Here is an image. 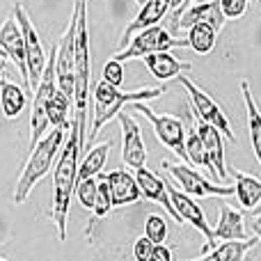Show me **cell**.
<instances>
[{
	"label": "cell",
	"instance_id": "cell-36",
	"mask_svg": "<svg viewBox=\"0 0 261 261\" xmlns=\"http://www.w3.org/2000/svg\"><path fill=\"white\" fill-rule=\"evenodd\" d=\"M181 5H186V0H170V9H174V18H172V23H174V21H176V16H179Z\"/></svg>",
	"mask_w": 261,
	"mask_h": 261
},
{
	"label": "cell",
	"instance_id": "cell-41",
	"mask_svg": "<svg viewBox=\"0 0 261 261\" xmlns=\"http://www.w3.org/2000/svg\"><path fill=\"white\" fill-rule=\"evenodd\" d=\"M135 3H138V5H142V3H147V0H135Z\"/></svg>",
	"mask_w": 261,
	"mask_h": 261
},
{
	"label": "cell",
	"instance_id": "cell-7",
	"mask_svg": "<svg viewBox=\"0 0 261 261\" xmlns=\"http://www.w3.org/2000/svg\"><path fill=\"white\" fill-rule=\"evenodd\" d=\"M14 18H16L18 28H21L23 35V44H25V64H28V87L35 90L41 81V73L46 69V53L41 48L39 35H37L35 25H32L30 16L25 14L23 5H16L14 7Z\"/></svg>",
	"mask_w": 261,
	"mask_h": 261
},
{
	"label": "cell",
	"instance_id": "cell-12",
	"mask_svg": "<svg viewBox=\"0 0 261 261\" xmlns=\"http://www.w3.org/2000/svg\"><path fill=\"white\" fill-rule=\"evenodd\" d=\"M119 124H122V161L126 163L130 170L144 167V163H147V147H144L140 124L128 113H124V110L119 113Z\"/></svg>",
	"mask_w": 261,
	"mask_h": 261
},
{
	"label": "cell",
	"instance_id": "cell-38",
	"mask_svg": "<svg viewBox=\"0 0 261 261\" xmlns=\"http://www.w3.org/2000/svg\"><path fill=\"white\" fill-rule=\"evenodd\" d=\"M257 216H261V204L257 208H252V218H257Z\"/></svg>",
	"mask_w": 261,
	"mask_h": 261
},
{
	"label": "cell",
	"instance_id": "cell-22",
	"mask_svg": "<svg viewBox=\"0 0 261 261\" xmlns=\"http://www.w3.org/2000/svg\"><path fill=\"white\" fill-rule=\"evenodd\" d=\"M231 176L236 179L234 195L239 197V204L245 211H252L261 204V181L252 174H245L241 170H231Z\"/></svg>",
	"mask_w": 261,
	"mask_h": 261
},
{
	"label": "cell",
	"instance_id": "cell-19",
	"mask_svg": "<svg viewBox=\"0 0 261 261\" xmlns=\"http://www.w3.org/2000/svg\"><path fill=\"white\" fill-rule=\"evenodd\" d=\"M216 239H222V241H245L250 239L248 231H245V225H243V213L236 211L234 206L229 204L220 202V218H218V225L213 229Z\"/></svg>",
	"mask_w": 261,
	"mask_h": 261
},
{
	"label": "cell",
	"instance_id": "cell-8",
	"mask_svg": "<svg viewBox=\"0 0 261 261\" xmlns=\"http://www.w3.org/2000/svg\"><path fill=\"white\" fill-rule=\"evenodd\" d=\"M163 167L174 176V181L184 188L186 195H190V197H208V195H213V197H229V195H234V186L213 184V181H208L204 174H199L197 170L184 165V163L163 161Z\"/></svg>",
	"mask_w": 261,
	"mask_h": 261
},
{
	"label": "cell",
	"instance_id": "cell-20",
	"mask_svg": "<svg viewBox=\"0 0 261 261\" xmlns=\"http://www.w3.org/2000/svg\"><path fill=\"white\" fill-rule=\"evenodd\" d=\"M144 64H147V69L151 71V76L156 78V81H170V78L181 76L184 71L190 69L188 62L176 60L170 50H161V53L147 55V58H144Z\"/></svg>",
	"mask_w": 261,
	"mask_h": 261
},
{
	"label": "cell",
	"instance_id": "cell-42",
	"mask_svg": "<svg viewBox=\"0 0 261 261\" xmlns=\"http://www.w3.org/2000/svg\"><path fill=\"white\" fill-rule=\"evenodd\" d=\"M0 261H7V259H3V257H0Z\"/></svg>",
	"mask_w": 261,
	"mask_h": 261
},
{
	"label": "cell",
	"instance_id": "cell-21",
	"mask_svg": "<svg viewBox=\"0 0 261 261\" xmlns=\"http://www.w3.org/2000/svg\"><path fill=\"white\" fill-rule=\"evenodd\" d=\"M257 243H259L257 236H250L245 241H222L211 252H206L202 259H195V261H245V254Z\"/></svg>",
	"mask_w": 261,
	"mask_h": 261
},
{
	"label": "cell",
	"instance_id": "cell-27",
	"mask_svg": "<svg viewBox=\"0 0 261 261\" xmlns=\"http://www.w3.org/2000/svg\"><path fill=\"white\" fill-rule=\"evenodd\" d=\"M216 35L211 25H204V23H195L188 28V46L199 55H206L213 50L216 46Z\"/></svg>",
	"mask_w": 261,
	"mask_h": 261
},
{
	"label": "cell",
	"instance_id": "cell-3",
	"mask_svg": "<svg viewBox=\"0 0 261 261\" xmlns=\"http://www.w3.org/2000/svg\"><path fill=\"white\" fill-rule=\"evenodd\" d=\"M67 128H53L50 133H46L39 142L32 147L28 163L23 167L21 176L16 181V190H14V204H23L30 197L32 188L48 174V170L53 167L55 158L60 156V149H62L64 140H67Z\"/></svg>",
	"mask_w": 261,
	"mask_h": 261
},
{
	"label": "cell",
	"instance_id": "cell-2",
	"mask_svg": "<svg viewBox=\"0 0 261 261\" xmlns=\"http://www.w3.org/2000/svg\"><path fill=\"white\" fill-rule=\"evenodd\" d=\"M163 94H165V87L163 85L161 87H142V90H135V92H122L119 87H113L106 81H99L94 85V117H92V128H90V135H87L85 144L94 142L99 130L113 117H117L124 106L158 99V96H163Z\"/></svg>",
	"mask_w": 261,
	"mask_h": 261
},
{
	"label": "cell",
	"instance_id": "cell-37",
	"mask_svg": "<svg viewBox=\"0 0 261 261\" xmlns=\"http://www.w3.org/2000/svg\"><path fill=\"white\" fill-rule=\"evenodd\" d=\"M252 231H254V236H257V239L261 241V216H257L252 220Z\"/></svg>",
	"mask_w": 261,
	"mask_h": 261
},
{
	"label": "cell",
	"instance_id": "cell-10",
	"mask_svg": "<svg viewBox=\"0 0 261 261\" xmlns=\"http://www.w3.org/2000/svg\"><path fill=\"white\" fill-rule=\"evenodd\" d=\"M73 60H76V9L71 14L69 30L62 35L58 48H55V78L58 90L73 99Z\"/></svg>",
	"mask_w": 261,
	"mask_h": 261
},
{
	"label": "cell",
	"instance_id": "cell-24",
	"mask_svg": "<svg viewBox=\"0 0 261 261\" xmlns=\"http://www.w3.org/2000/svg\"><path fill=\"white\" fill-rule=\"evenodd\" d=\"M0 103H3V113L7 119H14L25 110V92L12 81H0Z\"/></svg>",
	"mask_w": 261,
	"mask_h": 261
},
{
	"label": "cell",
	"instance_id": "cell-15",
	"mask_svg": "<svg viewBox=\"0 0 261 261\" xmlns=\"http://www.w3.org/2000/svg\"><path fill=\"white\" fill-rule=\"evenodd\" d=\"M195 130H197L199 140H202V144H204V151H206V156H208V163H211L213 170H216V176L218 179H227L229 172H227V165H225L222 133L216 126H211V124L202 122L199 117H197V124H195Z\"/></svg>",
	"mask_w": 261,
	"mask_h": 261
},
{
	"label": "cell",
	"instance_id": "cell-28",
	"mask_svg": "<svg viewBox=\"0 0 261 261\" xmlns=\"http://www.w3.org/2000/svg\"><path fill=\"white\" fill-rule=\"evenodd\" d=\"M186 158H188L193 165H202V167H206L211 174H216V170H213V165L208 163V156H206V151H204V144H202V140H199V135H197V130H195L193 124L186 128Z\"/></svg>",
	"mask_w": 261,
	"mask_h": 261
},
{
	"label": "cell",
	"instance_id": "cell-31",
	"mask_svg": "<svg viewBox=\"0 0 261 261\" xmlns=\"http://www.w3.org/2000/svg\"><path fill=\"white\" fill-rule=\"evenodd\" d=\"M110 208H113V197H110L108 184H106L103 174H101V179H99V190H96V199H94V206H92V211H94V218L99 220V218H106V216H108Z\"/></svg>",
	"mask_w": 261,
	"mask_h": 261
},
{
	"label": "cell",
	"instance_id": "cell-32",
	"mask_svg": "<svg viewBox=\"0 0 261 261\" xmlns=\"http://www.w3.org/2000/svg\"><path fill=\"white\" fill-rule=\"evenodd\" d=\"M103 81L108 83V85H113V87H122V83H124L122 62H117V60H108L106 67H103Z\"/></svg>",
	"mask_w": 261,
	"mask_h": 261
},
{
	"label": "cell",
	"instance_id": "cell-16",
	"mask_svg": "<svg viewBox=\"0 0 261 261\" xmlns=\"http://www.w3.org/2000/svg\"><path fill=\"white\" fill-rule=\"evenodd\" d=\"M195 23H204V25H211L213 30H220L222 23H225V16H222V9L218 0H204L202 5H193V7H186L184 14H179L172 25L176 30H184V28H190Z\"/></svg>",
	"mask_w": 261,
	"mask_h": 261
},
{
	"label": "cell",
	"instance_id": "cell-34",
	"mask_svg": "<svg viewBox=\"0 0 261 261\" xmlns=\"http://www.w3.org/2000/svg\"><path fill=\"white\" fill-rule=\"evenodd\" d=\"M153 250V243L147 239V236H142V239H138L133 243V259L135 261H147L149 254H151Z\"/></svg>",
	"mask_w": 261,
	"mask_h": 261
},
{
	"label": "cell",
	"instance_id": "cell-35",
	"mask_svg": "<svg viewBox=\"0 0 261 261\" xmlns=\"http://www.w3.org/2000/svg\"><path fill=\"white\" fill-rule=\"evenodd\" d=\"M147 261H174V257H172V250L167 245H153Z\"/></svg>",
	"mask_w": 261,
	"mask_h": 261
},
{
	"label": "cell",
	"instance_id": "cell-5",
	"mask_svg": "<svg viewBox=\"0 0 261 261\" xmlns=\"http://www.w3.org/2000/svg\"><path fill=\"white\" fill-rule=\"evenodd\" d=\"M188 39H179V37L170 35L165 28L151 25L147 30H140L130 37V41L115 55L113 60L117 62H126V60L135 58H147L151 53H161V50H172V48H186Z\"/></svg>",
	"mask_w": 261,
	"mask_h": 261
},
{
	"label": "cell",
	"instance_id": "cell-6",
	"mask_svg": "<svg viewBox=\"0 0 261 261\" xmlns=\"http://www.w3.org/2000/svg\"><path fill=\"white\" fill-rule=\"evenodd\" d=\"M130 108L149 119V124L153 126L156 138L161 140L170 151H174L179 158L188 161V158H186V124L181 122L179 117H174V115H156L144 101H140V103H130Z\"/></svg>",
	"mask_w": 261,
	"mask_h": 261
},
{
	"label": "cell",
	"instance_id": "cell-13",
	"mask_svg": "<svg viewBox=\"0 0 261 261\" xmlns=\"http://www.w3.org/2000/svg\"><path fill=\"white\" fill-rule=\"evenodd\" d=\"M133 176H135V181H138L140 193H142L144 199L158 202L167 213H170L172 218H174L176 222H184V220L179 218V213H176V208H174V204H172V199H170V193H167V181H165V179H161L156 172L147 170V167H138Z\"/></svg>",
	"mask_w": 261,
	"mask_h": 261
},
{
	"label": "cell",
	"instance_id": "cell-14",
	"mask_svg": "<svg viewBox=\"0 0 261 261\" xmlns=\"http://www.w3.org/2000/svg\"><path fill=\"white\" fill-rule=\"evenodd\" d=\"M0 48L5 50L9 60L14 62V67L21 71L23 81L28 83V64H25V44H23V35L18 28L16 18H7L0 25Z\"/></svg>",
	"mask_w": 261,
	"mask_h": 261
},
{
	"label": "cell",
	"instance_id": "cell-33",
	"mask_svg": "<svg viewBox=\"0 0 261 261\" xmlns=\"http://www.w3.org/2000/svg\"><path fill=\"white\" fill-rule=\"evenodd\" d=\"M222 9V16L225 18H241L248 12V3L250 0H218Z\"/></svg>",
	"mask_w": 261,
	"mask_h": 261
},
{
	"label": "cell",
	"instance_id": "cell-30",
	"mask_svg": "<svg viewBox=\"0 0 261 261\" xmlns=\"http://www.w3.org/2000/svg\"><path fill=\"white\" fill-rule=\"evenodd\" d=\"M144 236H147L153 245H163V243H165L167 225H165V220H163V216L153 213V216L147 218V222H144Z\"/></svg>",
	"mask_w": 261,
	"mask_h": 261
},
{
	"label": "cell",
	"instance_id": "cell-23",
	"mask_svg": "<svg viewBox=\"0 0 261 261\" xmlns=\"http://www.w3.org/2000/svg\"><path fill=\"white\" fill-rule=\"evenodd\" d=\"M241 94H243L245 108H248V130H250V142H252L254 156H257L259 165H261V113L259 106L254 101L252 92H250V83L241 81Z\"/></svg>",
	"mask_w": 261,
	"mask_h": 261
},
{
	"label": "cell",
	"instance_id": "cell-18",
	"mask_svg": "<svg viewBox=\"0 0 261 261\" xmlns=\"http://www.w3.org/2000/svg\"><path fill=\"white\" fill-rule=\"evenodd\" d=\"M167 12H170V0H147V3H142L138 16H135L133 21L126 25V30H124L122 44H119V46L124 48L135 32L147 30V28H151V25H158V21H161Z\"/></svg>",
	"mask_w": 261,
	"mask_h": 261
},
{
	"label": "cell",
	"instance_id": "cell-43",
	"mask_svg": "<svg viewBox=\"0 0 261 261\" xmlns=\"http://www.w3.org/2000/svg\"><path fill=\"white\" fill-rule=\"evenodd\" d=\"M186 3H190V0H186Z\"/></svg>",
	"mask_w": 261,
	"mask_h": 261
},
{
	"label": "cell",
	"instance_id": "cell-26",
	"mask_svg": "<svg viewBox=\"0 0 261 261\" xmlns=\"http://www.w3.org/2000/svg\"><path fill=\"white\" fill-rule=\"evenodd\" d=\"M110 147H113L110 142H103V144H96V147H92L90 151L85 153L83 163L78 165V179L76 181L90 179V176H99L101 170H103V165H106V161H108Z\"/></svg>",
	"mask_w": 261,
	"mask_h": 261
},
{
	"label": "cell",
	"instance_id": "cell-11",
	"mask_svg": "<svg viewBox=\"0 0 261 261\" xmlns=\"http://www.w3.org/2000/svg\"><path fill=\"white\" fill-rule=\"evenodd\" d=\"M167 193H170V199H172V204H174V208H176V213H179L181 220L188 222V225H193L195 229H199L204 234L202 252H211V250L216 248V234H213V229L208 227L202 206H199L190 195H186L184 190L174 188V184H170V181H167Z\"/></svg>",
	"mask_w": 261,
	"mask_h": 261
},
{
	"label": "cell",
	"instance_id": "cell-29",
	"mask_svg": "<svg viewBox=\"0 0 261 261\" xmlns=\"http://www.w3.org/2000/svg\"><path fill=\"white\" fill-rule=\"evenodd\" d=\"M96 190H99V179H96V176H90V179L76 181L73 195L78 197V202H81L83 208H92L94 206V199H96Z\"/></svg>",
	"mask_w": 261,
	"mask_h": 261
},
{
	"label": "cell",
	"instance_id": "cell-39",
	"mask_svg": "<svg viewBox=\"0 0 261 261\" xmlns=\"http://www.w3.org/2000/svg\"><path fill=\"white\" fill-rule=\"evenodd\" d=\"M5 67H7V62H5V60H0V73L5 71Z\"/></svg>",
	"mask_w": 261,
	"mask_h": 261
},
{
	"label": "cell",
	"instance_id": "cell-17",
	"mask_svg": "<svg viewBox=\"0 0 261 261\" xmlns=\"http://www.w3.org/2000/svg\"><path fill=\"white\" fill-rule=\"evenodd\" d=\"M103 179H106V184H108L110 197H113V206H126V204H133V202H138V199H142L140 186L130 172L113 170V172H108Z\"/></svg>",
	"mask_w": 261,
	"mask_h": 261
},
{
	"label": "cell",
	"instance_id": "cell-9",
	"mask_svg": "<svg viewBox=\"0 0 261 261\" xmlns=\"http://www.w3.org/2000/svg\"><path fill=\"white\" fill-rule=\"evenodd\" d=\"M176 81H179L181 85L188 90V96H190V103H193V108H195V115H197L202 122L216 126L222 133V138H229V142H236L234 128H231L229 119L225 117V113H222L220 106H218L204 90H199V87L195 85L188 76H184V73H181V76H176Z\"/></svg>",
	"mask_w": 261,
	"mask_h": 261
},
{
	"label": "cell",
	"instance_id": "cell-40",
	"mask_svg": "<svg viewBox=\"0 0 261 261\" xmlns=\"http://www.w3.org/2000/svg\"><path fill=\"white\" fill-rule=\"evenodd\" d=\"M0 60H7V55H5V50L0 48Z\"/></svg>",
	"mask_w": 261,
	"mask_h": 261
},
{
	"label": "cell",
	"instance_id": "cell-25",
	"mask_svg": "<svg viewBox=\"0 0 261 261\" xmlns=\"http://www.w3.org/2000/svg\"><path fill=\"white\" fill-rule=\"evenodd\" d=\"M73 106V99H69L64 92L55 90V94L50 96V101L46 103V119L48 126L53 128H71L69 124V110Z\"/></svg>",
	"mask_w": 261,
	"mask_h": 261
},
{
	"label": "cell",
	"instance_id": "cell-1",
	"mask_svg": "<svg viewBox=\"0 0 261 261\" xmlns=\"http://www.w3.org/2000/svg\"><path fill=\"white\" fill-rule=\"evenodd\" d=\"M85 144V122L73 117L69 135L60 149L53 170V222L58 225V239L67 241V216L78 179V156Z\"/></svg>",
	"mask_w": 261,
	"mask_h": 261
},
{
	"label": "cell",
	"instance_id": "cell-4",
	"mask_svg": "<svg viewBox=\"0 0 261 261\" xmlns=\"http://www.w3.org/2000/svg\"><path fill=\"white\" fill-rule=\"evenodd\" d=\"M76 60H73V117L87 119L90 101V30H87V0H76Z\"/></svg>",
	"mask_w": 261,
	"mask_h": 261
}]
</instances>
